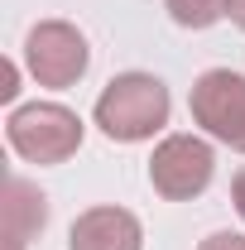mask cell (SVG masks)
<instances>
[{
	"label": "cell",
	"mask_w": 245,
	"mask_h": 250,
	"mask_svg": "<svg viewBox=\"0 0 245 250\" xmlns=\"http://www.w3.org/2000/svg\"><path fill=\"white\" fill-rule=\"evenodd\" d=\"M24 62H29L39 87H72V82H82V72L92 62V48H87V39H82L77 24L43 20L24 39Z\"/></svg>",
	"instance_id": "5b68a950"
},
{
	"label": "cell",
	"mask_w": 245,
	"mask_h": 250,
	"mask_svg": "<svg viewBox=\"0 0 245 250\" xmlns=\"http://www.w3.org/2000/svg\"><path fill=\"white\" fill-rule=\"evenodd\" d=\"M168 106H173L168 87L154 72H121L96 96V125H101V135H111L121 145H140L168 125Z\"/></svg>",
	"instance_id": "6da1fadb"
},
{
	"label": "cell",
	"mask_w": 245,
	"mask_h": 250,
	"mask_svg": "<svg viewBox=\"0 0 245 250\" xmlns=\"http://www.w3.org/2000/svg\"><path fill=\"white\" fill-rule=\"evenodd\" d=\"M0 226H5V250H24L48 226V197L29 178L10 173L5 178V192H0Z\"/></svg>",
	"instance_id": "52a82bcc"
},
{
	"label": "cell",
	"mask_w": 245,
	"mask_h": 250,
	"mask_svg": "<svg viewBox=\"0 0 245 250\" xmlns=\"http://www.w3.org/2000/svg\"><path fill=\"white\" fill-rule=\"evenodd\" d=\"M187 111L192 121L202 125L212 140L231 145L245 154V77L231 72V67H212L192 82V96H187Z\"/></svg>",
	"instance_id": "3957f363"
},
{
	"label": "cell",
	"mask_w": 245,
	"mask_h": 250,
	"mask_svg": "<svg viewBox=\"0 0 245 250\" xmlns=\"http://www.w3.org/2000/svg\"><path fill=\"white\" fill-rule=\"evenodd\" d=\"M163 10L183 29H207V24H216L226 15V0H163Z\"/></svg>",
	"instance_id": "ba28073f"
},
{
	"label": "cell",
	"mask_w": 245,
	"mask_h": 250,
	"mask_svg": "<svg viewBox=\"0 0 245 250\" xmlns=\"http://www.w3.org/2000/svg\"><path fill=\"white\" fill-rule=\"evenodd\" d=\"M197 250H245V236H236V231H216V236H207Z\"/></svg>",
	"instance_id": "9c48e42d"
},
{
	"label": "cell",
	"mask_w": 245,
	"mask_h": 250,
	"mask_svg": "<svg viewBox=\"0 0 245 250\" xmlns=\"http://www.w3.org/2000/svg\"><path fill=\"white\" fill-rule=\"evenodd\" d=\"M226 15H231L236 29H245V0H226Z\"/></svg>",
	"instance_id": "8fae6325"
},
{
	"label": "cell",
	"mask_w": 245,
	"mask_h": 250,
	"mask_svg": "<svg viewBox=\"0 0 245 250\" xmlns=\"http://www.w3.org/2000/svg\"><path fill=\"white\" fill-rule=\"evenodd\" d=\"M5 135H10V149L29 164H62L82 149V121H77V111H67L58 101L20 106L5 121Z\"/></svg>",
	"instance_id": "7a4b0ae2"
},
{
	"label": "cell",
	"mask_w": 245,
	"mask_h": 250,
	"mask_svg": "<svg viewBox=\"0 0 245 250\" xmlns=\"http://www.w3.org/2000/svg\"><path fill=\"white\" fill-rule=\"evenodd\" d=\"M212 173H216V154H212V145L197 140V135H168L149 159V183L168 202L202 197L207 183H212Z\"/></svg>",
	"instance_id": "277c9868"
},
{
	"label": "cell",
	"mask_w": 245,
	"mask_h": 250,
	"mask_svg": "<svg viewBox=\"0 0 245 250\" xmlns=\"http://www.w3.org/2000/svg\"><path fill=\"white\" fill-rule=\"evenodd\" d=\"M231 197H236V212L245 217V168L236 173V183H231Z\"/></svg>",
	"instance_id": "30bf717a"
},
{
	"label": "cell",
	"mask_w": 245,
	"mask_h": 250,
	"mask_svg": "<svg viewBox=\"0 0 245 250\" xmlns=\"http://www.w3.org/2000/svg\"><path fill=\"white\" fill-rule=\"evenodd\" d=\"M67 250H144L140 217L125 207H92L72 221Z\"/></svg>",
	"instance_id": "8992f818"
},
{
	"label": "cell",
	"mask_w": 245,
	"mask_h": 250,
	"mask_svg": "<svg viewBox=\"0 0 245 250\" xmlns=\"http://www.w3.org/2000/svg\"><path fill=\"white\" fill-rule=\"evenodd\" d=\"M20 92V87H15V62H10V67H5V87H0V96H5V101H10V96Z\"/></svg>",
	"instance_id": "7c38bea8"
}]
</instances>
